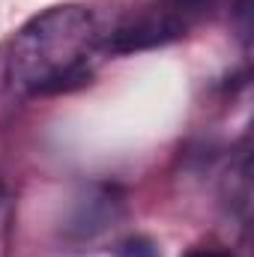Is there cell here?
<instances>
[{"instance_id": "obj_1", "label": "cell", "mask_w": 254, "mask_h": 257, "mask_svg": "<svg viewBox=\"0 0 254 257\" xmlns=\"http://www.w3.org/2000/svg\"><path fill=\"white\" fill-rule=\"evenodd\" d=\"M99 33L90 12L60 6L30 21L12 42L9 78L18 90L45 96L63 93L90 78Z\"/></svg>"}, {"instance_id": "obj_4", "label": "cell", "mask_w": 254, "mask_h": 257, "mask_svg": "<svg viewBox=\"0 0 254 257\" xmlns=\"http://www.w3.org/2000/svg\"><path fill=\"white\" fill-rule=\"evenodd\" d=\"M189 257H227L224 251H212V248H200V251H191Z\"/></svg>"}, {"instance_id": "obj_3", "label": "cell", "mask_w": 254, "mask_h": 257, "mask_svg": "<svg viewBox=\"0 0 254 257\" xmlns=\"http://www.w3.org/2000/svg\"><path fill=\"white\" fill-rule=\"evenodd\" d=\"M126 257H156V251H153V245L150 242H144V239H135V242H129L126 251H123Z\"/></svg>"}, {"instance_id": "obj_2", "label": "cell", "mask_w": 254, "mask_h": 257, "mask_svg": "<svg viewBox=\"0 0 254 257\" xmlns=\"http://www.w3.org/2000/svg\"><path fill=\"white\" fill-rule=\"evenodd\" d=\"M180 33L177 24L165 21V18H141L135 24L120 27L111 39L108 48L111 51H138V48H150V45H162L168 39H174Z\"/></svg>"}, {"instance_id": "obj_5", "label": "cell", "mask_w": 254, "mask_h": 257, "mask_svg": "<svg viewBox=\"0 0 254 257\" xmlns=\"http://www.w3.org/2000/svg\"><path fill=\"white\" fill-rule=\"evenodd\" d=\"M180 6H194V3H203V0H177Z\"/></svg>"}]
</instances>
